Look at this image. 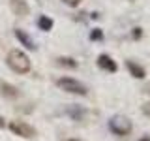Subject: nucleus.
<instances>
[{
  "mask_svg": "<svg viewBox=\"0 0 150 141\" xmlns=\"http://www.w3.org/2000/svg\"><path fill=\"white\" fill-rule=\"evenodd\" d=\"M126 68H128L129 75H133L135 79H144L146 77V70H144L141 64H137L135 60H126Z\"/></svg>",
  "mask_w": 150,
  "mask_h": 141,
  "instance_id": "7",
  "label": "nucleus"
},
{
  "mask_svg": "<svg viewBox=\"0 0 150 141\" xmlns=\"http://www.w3.org/2000/svg\"><path fill=\"white\" fill-rule=\"evenodd\" d=\"M68 115L71 117V119H75V120H81L84 117V111L79 105H71V107H68Z\"/></svg>",
  "mask_w": 150,
  "mask_h": 141,
  "instance_id": "12",
  "label": "nucleus"
},
{
  "mask_svg": "<svg viewBox=\"0 0 150 141\" xmlns=\"http://www.w3.org/2000/svg\"><path fill=\"white\" fill-rule=\"evenodd\" d=\"M15 36H17V40L21 41L23 45L26 47L28 51H36L38 47H36V41L30 38V34H26L25 30H21V28H15Z\"/></svg>",
  "mask_w": 150,
  "mask_h": 141,
  "instance_id": "8",
  "label": "nucleus"
},
{
  "mask_svg": "<svg viewBox=\"0 0 150 141\" xmlns=\"http://www.w3.org/2000/svg\"><path fill=\"white\" fill-rule=\"evenodd\" d=\"M90 40H92V41H98V40H103V32L100 30V28H94V30L90 32Z\"/></svg>",
  "mask_w": 150,
  "mask_h": 141,
  "instance_id": "13",
  "label": "nucleus"
},
{
  "mask_svg": "<svg viewBox=\"0 0 150 141\" xmlns=\"http://www.w3.org/2000/svg\"><path fill=\"white\" fill-rule=\"evenodd\" d=\"M98 66H100L101 70H105V72H109V73H115L116 70H118L116 62L111 58L109 55H100L98 56Z\"/></svg>",
  "mask_w": 150,
  "mask_h": 141,
  "instance_id": "6",
  "label": "nucleus"
},
{
  "mask_svg": "<svg viewBox=\"0 0 150 141\" xmlns=\"http://www.w3.org/2000/svg\"><path fill=\"white\" fill-rule=\"evenodd\" d=\"M56 87L64 92L77 94V96H86L88 94V88L84 87L81 81H77V79H73V77H60L58 81H56Z\"/></svg>",
  "mask_w": 150,
  "mask_h": 141,
  "instance_id": "3",
  "label": "nucleus"
},
{
  "mask_svg": "<svg viewBox=\"0 0 150 141\" xmlns=\"http://www.w3.org/2000/svg\"><path fill=\"white\" fill-rule=\"evenodd\" d=\"M0 94L2 96H6V98H19V88L17 87H13V85H9L6 81H0Z\"/></svg>",
  "mask_w": 150,
  "mask_h": 141,
  "instance_id": "9",
  "label": "nucleus"
},
{
  "mask_svg": "<svg viewBox=\"0 0 150 141\" xmlns=\"http://www.w3.org/2000/svg\"><path fill=\"white\" fill-rule=\"evenodd\" d=\"M109 130L115 135L124 137V135H129L131 134L133 124H131V120L128 119V117H124V115H112L111 119H109Z\"/></svg>",
  "mask_w": 150,
  "mask_h": 141,
  "instance_id": "2",
  "label": "nucleus"
},
{
  "mask_svg": "<svg viewBox=\"0 0 150 141\" xmlns=\"http://www.w3.org/2000/svg\"><path fill=\"white\" fill-rule=\"evenodd\" d=\"M143 113L150 117V103H144V105H143Z\"/></svg>",
  "mask_w": 150,
  "mask_h": 141,
  "instance_id": "16",
  "label": "nucleus"
},
{
  "mask_svg": "<svg viewBox=\"0 0 150 141\" xmlns=\"http://www.w3.org/2000/svg\"><path fill=\"white\" fill-rule=\"evenodd\" d=\"M143 90H144V92H146V94H150V85H146V87H144V88H143Z\"/></svg>",
  "mask_w": 150,
  "mask_h": 141,
  "instance_id": "19",
  "label": "nucleus"
},
{
  "mask_svg": "<svg viewBox=\"0 0 150 141\" xmlns=\"http://www.w3.org/2000/svg\"><path fill=\"white\" fill-rule=\"evenodd\" d=\"M68 141H81V139H75V137H73V139H68Z\"/></svg>",
  "mask_w": 150,
  "mask_h": 141,
  "instance_id": "20",
  "label": "nucleus"
},
{
  "mask_svg": "<svg viewBox=\"0 0 150 141\" xmlns=\"http://www.w3.org/2000/svg\"><path fill=\"white\" fill-rule=\"evenodd\" d=\"M6 64L15 73H28V72H30V68H32L30 58H28L23 51H19V49H11L6 55Z\"/></svg>",
  "mask_w": 150,
  "mask_h": 141,
  "instance_id": "1",
  "label": "nucleus"
},
{
  "mask_svg": "<svg viewBox=\"0 0 150 141\" xmlns=\"http://www.w3.org/2000/svg\"><path fill=\"white\" fill-rule=\"evenodd\" d=\"M131 36H133V40H139V38L143 36V28L135 26V28H133V32H131Z\"/></svg>",
  "mask_w": 150,
  "mask_h": 141,
  "instance_id": "14",
  "label": "nucleus"
},
{
  "mask_svg": "<svg viewBox=\"0 0 150 141\" xmlns=\"http://www.w3.org/2000/svg\"><path fill=\"white\" fill-rule=\"evenodd\" d=\"M36 25H38V28H40V30L49 32L51 28H53V19L47 17V15H40V17H38V21H36Z\"/></svg>",
  "mask_w": 150,
  "mask_h": 141,
  "instance_id": "10",
  "label": "nucleus"
},
{
  "mask_svg": "<svg viewBox=\"0 0 150 141\" xmlns=\"http://www.w3.org/2000/svg\"><path fill=\"white\" fill-rule=\"evenodd\" d=\"M62 2L66 6H69V8H77L79 4H81V0H62Z\"/></svg>",
  "mask_w": 150,
  "mask_h": 141,
  "instance_id": "15",
  "label": "nucleus"
},
{
  "mask_svg": "<svg viewBox=\"0 0 150 141\" xmlns=\"http://www.w3.org/2000/svg\"><path fill=\"white\" fill-rule=\"evenodd\" d=\"M6 126V120H4V117H0V128H4Z\"/></svg>",
  "mask_w": 150,
  "mask_h": 141,
  "instance_id": "17",
  "label": "nucleus"
},
{
  "mask_svg": "<svg viewBox=\"0 0 150 141\" xmlns=\"http://www.w3.org/2000/svg\"><path fill=\"white\" fill-rule=\"evenodd\" d=\"M139 141H150V135H143V137H141Z\"/></svg>",
  "mask_w": 150,
  "mask_h": 141,
  "instance_id": "18",
  "label": "nucleus"
},
{
  "mask_svg": "<svg viewBox=\"0 0 150 141\" xmlns=\"http://www.w3.org/2000/svg\"><path fill=\"white\" fill-rule=\"evenodd\" d=\"M56 64L58 66H62V68H77V62H75L73 58H69V56H58L56 58Z\"/></svg>",
  "mask_w": 150,
  "mask_h": 141,
  "instance_id": "11",
  "label": "nucleus"
},
{
  "mask_svg": "<svg viewBox=\"0 0 150 141\" xmlns=\"http://www.w3.org/2000/svg\"><path fill=\"white\" fill-rule=\"evenodd\" d=\"M9 8H11V11L17 17H25L30 13V8H28L26 0H9Z\"/></svg>",
  "mask_w": 150,
  "mask_h": 141,
  "instance_id": "5",
  "label": "nucleus"
},
{
  "mask_svg": "<svg viewBox=\"0 0 150 141\" xmlns=\"http://www.w3.org/2000/svg\"><path fill=\"white\" fill-rule=\"evenodd\" d=\"M6 126L9 128V132H13V134L19 135V137L32 139L36 135V128H34V126H30L25 120H9V124H6Z\"/></svg>",
  "mask_w": 150,
  "mask_h": 141,
  "instance_id": "4",
  "label": "nucleus"
}]
</instances>
